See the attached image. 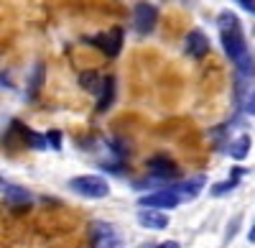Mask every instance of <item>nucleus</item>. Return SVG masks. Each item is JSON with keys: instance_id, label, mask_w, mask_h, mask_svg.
<instances>
[{"instance_id": "423d86ee", "label": "nucleus", "mask_w": 255, "mask_h": 248, "mask_svg": "<svg viewBox=\"0 0 255 248\" xmlns=\"http://www.w3.org/2000/svg\"><path fill=\"white\" fill-rule=\"evenodd\" d=\"M145 167H148V174H151L153 179H176L179 177V167H176V161L174 159H168L166 154H156L145 161Z\"/></svg>"}, {"instance_id": "39448f33", "label": "nucleus", "mask_w": 255, "mask_h": 248, "mask_svg": "<svg viewBox=\"0 0 255 248\" xmlns=\"http://www.w3.org/2000/svg\"><path fill=\"white\" fill-rule=\"evenodd\" d=\"M158 23V8L153 3H135L133 8V26L138 33H151Z\"/></svg>"}, {"instance_id": "2eb2a0df", "label": "nucleus", "mask_w": 255, "mask_h": 248, "mask_svg": "<svg viewBox=\"0 0 255 248\" xmlns=\"http://www.w3.org/2000/svg\"><path fill=\"white\" fill-rule=\"evenodd\" d=\"M245 174V169H235V172H232V179H227V182H222V184H215V187H212V195H215V197H220V195H225V192H232V190H235L238 187V182H240V177Z\"/></svg>"}, {"instance_id": "9b49d317", "label": "nucleus", "mask_w": 255, "mask_h": 248, "mask_svg": "<svg viewBox=\"0 0 255 248\" xmlns=\"http://www.w3.org/2000/svg\"><path fill=\"white\" fill-rule=\"evenodd\" d=\"M3 195L10 205H15V208H26V205L31 202V192H26L23 187H15V184H5Z\"/></svg>"}, {"instance_id": "4be33fe9", "label": "nucleus", "mask_w": 255, "mask_h": 248, "mask_svg": "<svg viewBox=\"0 0 255 248\" xmlns=\"http://www.w3.org/2000/svg\"><path fill=\"white\" fill-rule=\"evenodd\" d=\"M3 187H5V182H3V179H0V190H3Z\"/></svg>"}, {"instance_id": "20e7f679", "label": "nucleus", "mask_w": 255, "mask_h": 248, "mask_svg": "<svg viewBox=\"0 0 255 248\" xmlns=\"http://www.w3.org/2000/svg\"><path fill=\"white\" fill-rule=\"evenodd\" d=\"M179 202H181V197L176 195L174 187L156 190V192L143 195V197L138 200V205H140V208H145V210H174Z\"/></svg>"}, {"instance_id": "aec40b11", "label": "nucleus", "mask_w": 255, "mask_h": 248, "mask_svg": "<svg viewBox=\"0 0 255 248\" xmlns=\"http://www.w3.org/2000/svg\"><path fill=\"white\" fill-rule=\"evenodd\" d=\"M156 248H181L176 241H166V243H161V246H156Z\"/></svg>"}, {"instance_id": "f8f14e48", "label": "nucleus", "mask_w": 255, "mask_h": 248, "mask_svg": "<svg viewBox=\"0 0 255 248\" xmlns=\"http://www.w3.org/2000/svg\"><path fill=\"white\" fill-rule=\"evenodd\" d=\"M204 187V179L202 177H197V179H191V182H184V184H176V195L181 197V200H194L197 195H199V190Z\"/></svg>"}, {"instance_id": "7ed1b4c3", "label": "nucleus", "mask_w": 255, "mask_h": 248, "mask_svg": "<svg viewBox=\"0 0 255 248\" xmlns=\"http://www.w3.org/2000/svg\"><path fill=\"white\" fill-rule=\"evenodd\" d=\"M123 38H125V31H123L120 26H115V28H110V31H102V33H97V36H90L87 44L97 46L105 56L115 59V56L120 54V49H123Z\"/></svg>"}, {"instance_id": "0eeeda50", "label": "nucleus", "mask_w": 255, "mask_h": 248, "mask_svg": "<svg viewBox=\"0 0 255 248\" xmlns=\"http://www.w3.org/2000/svg\"><path fill=\"white\" fill-rule=\"evenodd\" d=\"M209 49H212V44H209V38L202 33V31H189L186 33V38H184V54L186 56H191V59H204L207 54H209Z\"/></svg>"}, {"instance_id": "6e6552de", "label": "nucleus", "mask_w": 255, "mask_h": 248, "mask_svg": "<svg viewBox=\"0 0 255 248\" xmlns=\"http://www.w3.org/2000/svg\"><path fill=\"white\" fill-rule=\"evenodd\" d=\"M10 126H13V131L20 136V141H23L28 149H33V151H44V149H49L46 133H36V131H31V128H28V126H23L20 120H13Z\"/></svg>"}, {"instance_id": "6ab92c4d", "label": "nucleus", "mask_w": 255, "mask_h": 248, "mask_svg": "<svg viewBox=\"0 0 255 248\" xmlns=\"http://www.w3.org/2000/svg\"><path fill=\"white\" fill-rule=\"evenodd\" d=\"M238 3L245 8V10H250V13H255V0H238Z\"/></svg>"}, {"instance_id": "dca6fc26", "label": "nucleus", "mask_w": 255, "mask_h": 248, "mask_svg": "<svg viewBox=\"0 0 255 248\" xmlns=\"http://www.w3.org/2000/svg\"><path fill=\"white\" fill-rule=\"evenodd\" d=\"M41 82H44V67L36 64L33 67V74H31V87H28V100L36 97V92L41 90Z\"/></svg>"}, {"instance_id": "9d476101", "label": "nucleus", "mask_w": 255, "mask_h": 248, "mask_svg": "<svg viewBox=\"0 0 255 248\" xmlns=\"http://www.w3.org/2000/svg\"><path fill=\"white\" fill-rule=\"evenodd\" d=\"M138 223L148 231H163L168 225V218L161 210H145L143 208V210H138Z\"/></svg>"}, {"instance_id": "f257e3e1", "label": "nucleus", "mask_w": 255, "mask_h": 248, "mask_svg": "<svg viewBox=\"0 0 255 248\" xmlns=\"http://www.w3.org/2000/svg\"><path fill=\"white\" fill-rule=\"evenodd\" d=\"M217 26H220V41H222V49H225L227 59L238 67L240 74L255 77V56L250 54L240 18L230 10H222L217 15Z\"/></svg>"}, {"instance_id": "412c9836", "label": "nucleus", "mask_w": 255, "mask_h": 248, "mask_svg": "<svg viewBox=\"0 0 255 248\" xmlns=\"http://www.w3.org/2000/svg\"><path fill=\"white\" fill-rule=\"evenodd\" d=\"M250 241H255V225H253V228H250Z\"/></svg>"}, {"instance_id": "1a4fd4ad", "label": "nucleus", "mask_w": 255, "mask_h": 248, "mask_svg": "<svg viewBox=\"0 0 255 248\" xmlns=\"http://www.w3.org/2000/svg\"><path fill=\"white\" fill-rule=\"evenodd\" d=\"M115 92H118V82L115 77H102V90L97 95V113H108L113 100H115Z\"/></svg>"}, {"instance_id": "ddd939ff", "label": "nucleus", "mask_w": 255, "mask_h": 248, "mask_svg": "<svg viewBox=\"0 0 255 248\" xmlns=\"http://www.w3.org/2000/svg\"><path fill=\"white\" fill-rule=\"evenodd\" d=\"M250 146H253V141H250V136H238L235 141L230 143V156L232 159H238V161H243L248 154H250Z\"/></svg>"}, {"instance_id": "4468645a", "label": "nucleus", "mask_w": 255, "mask_h": 248, "mask_svg": "<svg viewBox=\"0 0 255 248\" xmlns=\"http://www.w3.org/2000/svg\"><path fill=\"white\" fill-rule=\"evenodd\" d=\"M79 87L87 90V92H92V95H100V90H102V77H100L97 72H82V74H79Z\"/></svg>"}, {"instance_id": "f3484780", "label": "nucleus", "mask_w": 255, "mask_h": 248, "mask_svg": "<svg viewBox=\"0 0 255 248\" xmlns=\"http://www.w3.org/2000/svg\"><path fill=\"white\" fill-rule=\"evenodd\" d=\"M46 141H49L51 149H56V151L61 149V133H59V131H49V133H46Z\"/></svg>"}, {"instance_id": "f03ea898", "label": "nucleus", "mask_w": 255, "mask_h": 248, "mask_svg": "<svg viewBox=\"0 0 255 248\" xmlns=\"http://www.w3.org/2000/svg\"><path fill=\"white\" fill-rule=\"evenodd\" d=\"M69 190L87 200H102L110 195V184H108V179H102L97 174H82V177L69 179Z\"/></svg>"}, {"instance_id": "a211bd4d", "label": "nucleus", "mask_w": 255, "mask_h": 248, "mask_svg": "<svg viewBox=\"0 0 255 248\" xmlns=\"http://www.w3.org/2000/svg\"><path fill=\"white\" fill-rule=\"evenodd\" d=\"M245 113H248V115H255V90H253L250 97L245 100Z\"/></svg>"}]
</instances>
